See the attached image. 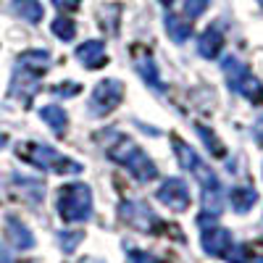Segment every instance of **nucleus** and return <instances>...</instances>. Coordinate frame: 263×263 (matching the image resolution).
Listing matches in <instances>:
<instances>
[{
	"mask_svg": "<svg viewBox=\"0 0 263 263\" xmlns=\"http://www.w3.org/2000/svg\"><path fill=\"white\" fill-rule=\"evenodd\" d=\"M135 69L140 71V77H142V82L150 87L153 92H166V87H163V82H161V74H158V66H156V61H153L150 55H140L137 58V63H135Z\"/></svg>",
	"mask_w": 263,
	"mask_h": 263,
	"instance_id": "nucleus-13",
	"label": "nucleus"
},
{
	"mask_svg": "<svg viewBox=\"0 0 263 263\" xmlns=\"http://www.w3.org/2000/svg\"><path fill=\"white\" fill-rule=\"evenodd\" d=\"M77 61L82 66H87V69H100V66H105V45L98 40H90V42H82V45L77 48Z\"/></svg>",
	"mask_w": 263,
	"mask_h": 263,
	"instance_id": "nucleus-12",
	"label": "nucleus"
},
{
	"mask_svg": "<svg viewBox=\"0 0 263 263\" xmlns=\"http://www.w3.org/2000/svg\"><path fill=\"white\" fill-rule=\"evenodd\" d=\"M108 156H111L116 163H121L132 177L140 179V182H150V179L158 177V168H156V163L150 161V156L142 153L129 137H119V142L108 150Z\"/></svg>",
	"mask_w": 263,
	"mask_h": 263,
	"instance_id": "nucleus-3",
	"label": "nucleus"
},
{
	"mask_svg": "<svg viewBox=\"0 0 263 263\" xmlns=\"http://www.w3.org/2000/svg\"><path fill=\"white\" fill-rule=\"evenodd\" d=\"M229 200H232V208H234L237 213H245V211H250V208H253V203L258 200V195H255V190H253V187L239 184V187H234V190H232Z\"/></svg>",
	"mask_w": 263,
	"mask_h": 263,
	"instance_id": "nucleus-16",
	"label": "nucleus"
},
{
	"mask_svg": "<svg viewBox=\"0 0 263 263\" xmlns=\"http://www.w3.org/2000/svg\"><path fill=\"white\" fill-rule=\"evenodd\" d=\"M121 95H124V84H121L119 79H103L95 90H92L90 114H98V116L111 114L114 108L121 103Z\"/></svg>",
	"mask_w": 263,
	"mask_h": 263,
	"instance_id": "nucleus-8",
	"label": "nucleus"
},
{
	"mask_svg": "<svg viewBox=\"0 0 263 263\" xmlns=\"http://www.w3.org/2000/svg\"><path fill=\"white\" fill-rule=\"evenodd\" d=\"M221 69H224V77L229 82V87L237 92V95H242L253 103H263V84L260 79H255L248 69H245V63H239L237 58H224L221 63Z\"/></svg>",
	"mask_w": 263,
	"mask_h": 263,
	"instance_id": "nucleus-5",
	"label": "nucleus"
},
{
	"mask_svg": "<svg viewBox=\"0 0 263 263\" xmlns=\"http://www.w3.org/2000/svg\"><path fill=\"white\" fill-rule=\"evenodd\" d=\"M6 234L11 239V245L18 248V250L34 248V234L27 229V224H21L18 218H13V216H8V221H6Z\"/></svg>",
	"mask_w": 263,
	"mask_h": 263,
	"instance_id": "nucleus-14",
	"label": "nucleus"
},
{
	"mask_svg": "<svg viewBox=\"0 0 263 263\" xmlns=\"http://www.w3.org/2000/svg\"><path fill=\"white\" fill-rule=\"evenodd\" d=\"M55 208L58 216L66 224H79L92 216V192L84 182H71L63 184L55 195Z\"/></svg>",
	"mask_w": 263,
	"mask_h": 263,
	"instance_id": "nucleus-2",
	"label": "nucleus"
},
{
	"mask_svg": "<svg viewBox=\"0 0 263 263\" xmlns=\"http://www.w3.org/2000/svg\"><path fill=\"white\" fill-rule=\"evenodd\" d=\"M79 3H82V0H53V6H55L58 11H63V13L77 11V8H79Z\"/></svg>",
	"mask_w": 263,
	"mask_h": 263,
	"instance_id": "nucleus-28",
	"label": "nucleus"
},
{
	"mask_svg": "<svg viewBox=\"0 0 263 263\" xmlns=\"http://www.w3.org/2000/svg\"><path fill=\"white\" fill-rule=\"evenodd\" d=\"M195 132L200 135V140L205 142V147L213 153L216 158H224V156H227V147H224L221 142H218V137L213 135V132H211L208 126H203V124H195Z\"/></svg>",
	"mask_w": 263,
	"mask_h": 263,
	"instance_id": "nucleus-21",
	"label": "nucleus"
},
{
	"mask_svg": "<svg viewBox=\"0 0 263 263\" xmlns=\"http://www.w3.org/2000/svg\"><path fill=\"white\" fill-rule=\"evenodd\" d=\"M11 11L16 16H21L24 21H32V24H37L42 18V6L37 0H11Z\"/></svg>",
	"mask_w": 263,
	"mask_h": 263,
	"instance_id": "nucleus-17",
	"label": "nucleus"
},
{
	"mask_svg": "<svg viewBox=\"0 0 263 263\" xmlns=\"http://www.w3.org/2000/svg\"><path fill=\"white\" fill-rule=\"evenodd\" d=\"M79 90H82V87H79L77 82H63V84L53 87V95H55V98H66V95H79Z\"/></svg>",
	"mask_w": 263,
	"mask_h": 263,
	"instance_id": "nucleus-25",
	"label": "nucleus"
},
{
	"mask_svg": "<svg viewBox=\"0 0 263 263\" xmlns=\"http://www.w3.org/2000/svg\"><path fill=\"white\" fill-rule=\"evenodd\" d=\"M224 258H227L229 263H263V258L255 255L248 245H232Z\"/></svg>",
	"mask_w": 263,
	"mask_h": 263,
	"instance_id": "nucleus-20",
	"label": "nucleus"
},
{
	"mask_svg": "<svg viewBox=\"0 0 263 263\" xmlns=\"http://www.w3.org/2000/svg\"><path fill=\"white\" fill-rule=\"evenodd\" d=\"M6 142H8V137L3 135V132H0V150H3V147H6Z\"/></svg>",
	"mask_w": 263,
	"mask_h": 263,
	"instance_id": "nucleus-29",
	"label": "nucleus"
},
{
	"mask_svg": "<svg viewBox=\"0 0 263 263\" xmlns=\"http://www.w3.org/2000/svg\"><path fill=\"white\" fill-rule=\"evenodd\" d=\"M161 3H163V6H171V3H174V0H161Z\"/></svg>",
	"mask_w": 263,
	"mask_h": 263,
	"instance_id": "nucleus-30",
	"label": "nucleus"
},
{
	"mask_svg": "<svg viewBox=\"0 0 263 263\" xmlns=\"http://www.w3.org/2000/svg\"><path fill=\"white\" fill-rule=\"evenodd\" d=\"M53 34H58L63 42H69V40L77 34V24H74L71 18L61 16V18H55V21H53Z\"/></svg>",
	"mask_w": 263,
	"mask_h": 263,
	"instance_id": "nucleus-23",
	"label": "nucleus"
},
{
	"mask_svg": "<svg viewBox=\"0 0 263 263\" xmlns=\"http://www.w3.org/2000/svg\"><path fill=\"white\" fill-rule=\"evenodd\" d=\"M221 48H224V32H221V24L216 21V24H211L200 34V40H197V53L203 58H216L221 53Z\"/></svg>",
	"mask_w": 263,
	"mask_h": 263,
	"instance_id": "nucleus-11",
	"label": "nucleus"
},
{
	"mask_svg": "<svg viewBox=\"0 0 263 263\" xmlns=\"http://www.w3.org/2000/svg\"><path fill=\"white\" fill-rule=\"evenodd\" d=\"M197 224H200V245L208 255H227V250L232 248V234L218 227L213 221V216H203L197 218Z\"/></svg>",
	"mask_w": 263,
	"mask_h": 263,
	"instance_id": "nucleus-7",
	"label": "nucleus"
},
{
	"mask_svg": "<svg viewBox=\"0 0 263 263\" xmlns=\"http://www.w3.org/2000/svg\"><path fill=\"white\" fill-rule=\"evenodd\" d=\"M21 156H24L32 166L45 168V171H50V174H79V171H82V163L61 156L55 147H48V145H34V142H29V145L21 147Z\"/></svg>",
	"mask_w": 263,
	"mask_h": 263,
	"instance_id": "nucleus-4",
	"label": "nucleus"
},
{
	"mask_svg": "<svg viewBox=\"0 0 263 263\" xmlns=\"http://www.w3.org/2000/svg\"><path fill=\"white\" fill-rule=\"evenodd\" d=\"M205 8H208V0H187V3H184V13H187L190 18L200 16Z\"/></svg>",
	"mask_w": 263,
	"mask_h": 263,
	"instance_id": "nucleus-26",
	"label": "nucleus"
},
{
	"mask_svg": "<svg viewBox=\"0 0 263 263\" xmlns=\"http://www.w3.org/2000/svg\"><path fill=\"white\" fill-rule=\"evenodd\" d=\"M82 232H61L58 234V242H61V248H63V253H71L74 248H77V242H82Z\"/></svg>",
	"mask_w": 263,
	"mask_h": 263,
	"instance_id": "nucleus-24",
	"label": "nucleus"
},
{
	"mask_svg": "<svg viewBox=\"0 0 263 263\" xmlns=\"http://www.w3.org/2000/svg\"><path fill=\"white\" fill-rule=\"evenodd\" d=\"M129 258H132V263H161L156 255H150L145 250H129Z\"/></svg>",
	"mask_w": 263,
	"mask_h": 263,
	"instance_id": "nucleus-27",
	"label": "nucleus"
},
{
	"mask_svg": "<svg viewBox=\"0 0 263 263\" xmlns=\"http://www.w3.org/2000/svg\"><path fill=\"white\" fill-rule=\"evenodd\" d=\"M40 116H42V121H45L53 132H55V135H63V132H66V124H69V119H66V111H63V108L61 105H42L40 108Z\"/></svg>",
	"mask_w": 263,
	"mask_h": 263,
	"instance_id": "nucleus-15",
	"label": "nucleus"
},
{
	"mask_svg": "<svg viewBox=\"0 0 263 263\" xmlns=\"http://www.w3.org/2000/svg\"><path fill=\"white\" fill-rule=\"evenodd\" d=\"M174 153H177V158H179V166L182 168H187V171H192L197 179H200V187L203 190H216V187H221V182H218V177L216 174L200 161V156L187 145V142H182V140H174Z\"/></svg>",
	"mask_w": 263,
	"mask_h": 263,
	"instance_id": "nucleus-6",
	"label": "nucleus"
},
{
	"mask_svg": "<svg viewBox=\"0 0 263 263\" xmlns=\"http://www.w3.org/2000/svg\"><path fill=\"white\" fill-rule=\"evenodd\" d=\"M166 32H168V37H171L174 42H184V40L190 37V24H187V21H182L179 16L168 13V16H166Z\"/></svg>",
	"mask_w": 263,
	"mask_h": 263,
	"instance_id": "nucleus-19",
	"label": "nucleus"
},
{
	"mask_svg": "<svg viewBox=\"0 0 263 263\" xmlns=\"http://www.w3.org/2000/svg\"><path fill=\"white\" fill-rule=\"evenodd\" d=\"M119 218L121 221H126L129 227H135V229H145V232H153L156 227L153 224H163L156 218V213H153L145 203H135V200H126L119 205Z\"/></svg>",
	"mask_w": 263,
	"mask_h": 263,
	"instance_id": "nucleus-9",
	"label": "nucleus"
},
{
	"mask_svg": "<svg viewBox=\"0 0 263 263\" xmlns=\"http://www.w3.org/2000/svg\"><path fill=\"white\" fill-rule=\"evenodd\" d=\"M156 197L163 205H168L171 211H184L190 205V190H187V184L182 179H166L158 187Z\"/></svg>",
	"mask_w": 263,
	"mask_h": 263,
	"instance_id": "nucleus-10",
	"label": "nucleus"
},
{
	"mask_svg": "<svg viewBox=\"0 0 263 263\" xmlns=\"http://www.w3.org/2000/svg\"><path fill=\"white\" fill-rule=\"evenodd\" d=\"M224 211V192L221 187L216 190H203V216H218Z\"/></svg>",
	"mask_w": 263,
	"mask_h": 263,
	"instance_id": "nucleus-18",
	"label": "nucleus"
},
{
	"mask_svg": "<svg viewBox=\"0 0 263 263\" xmlns=\"http://www.w3.org/2000/svg\"><path fill=\"white\" fill-rule=\"evenodd\" d=\"M13 179L18 187H24L29 192L32 200H42V195H45V184H42L40 179H27V177H21V174H13Z\"/></svg>",
	"mask_w": 263,
	"mask_h": 263,
	"instance_id": "nucleus-22",
	"label": "nucleus"
},
{
	"mask_svg": "<svg viewBox=\"0 0 263 263\" xmlns=\"http://www.w3.org/2000/svg\"><path fill=\"white\" fill-rule=\"evenodd\" d=\"M48 66H50V53H45V50L21 53L16 61V69H13V79H11V95L29 100L37 92L40 74L48 71Z\"/></svg>",
	"mask_w": 263,
	"mask_h": 263,
	"instance_id": "nucleus-1",
	"label": "nucleus"
}]
</instances>
